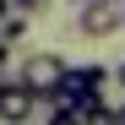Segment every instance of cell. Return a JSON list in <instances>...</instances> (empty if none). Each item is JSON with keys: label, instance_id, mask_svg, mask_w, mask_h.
I'll list each match as a JSON object with an SVG mask.
<instances>
[{"label": "cell", "instance_id": "1", "mask_svg": "<svg viewBox=\"0 0 125 125\" xmlns=\"http://www.w3.org/2000/svg\"><path fill=\"white\" fill-rule=\"evenodd\" d=\"M60 82H65V60H60L54 49H33L22 65H16V87H27L38 103H54Z\"/></svg>", "mask_w": 125, "mask_h": 125}, {"label": "cell", "instance_id": "2", "mask_svg": "<svg viewBox=\"0 0 125 125\" xmlns=\"http://www.w3.org/2000/svg\"><path fill=\"white\" fill-rule=\"evenodd\" d=\"M109 87V65H65V82H60L54 103H65V109H87V103L103 98Z\"/></svg>", "mask_w": 125, "mask_h": 125}, {"label": "cell", "instance_id": "9", "mask_svg": "<svg viewBox=\"0 0 125 125\" xmlns=\"http://www.w3.org/2000/svg\"><path fill=\"white\" fill-rule=\"evenodd\" d=\"M0 16H11V0H0Z\"/></svg>", "mask_w": 125, "mask_h": 125}, {"label": "cell", "instance_id": "11", "mask_svg": "<svg viewBox=\"0 0 125 125\" xmlns=\"http://www.w3.org/2000/svg\"><path fill=\"white\" fill-rule=\"evenodd\" d=\"M0 82H6V65H0Z\"/></svg>", "mask_w": 125, "mask_h": 125}, {"label": "cell", "instance_id": "5", "mask_svg": "<svg viewBox=\"0 0 125 125\" xmlns=\"http://www.w3.org/2000/svg\"><path fill=\"white\" fill-rule=\"evenodd\" d=\"M76 125H114V109H109V103H87V109H76Z\"/></svg>", "mask_w": 125, "mask_h": 125}, {"label": "cell", "instance_id": "6", "mask_svg": "<svg viewBox=\"0 0 125 125\" xmlns=\"http://www.w3.org/2000/svg\"><path fill=\"white\" fill-rule=\"evenodd\" d=\"M44 125H76V109H65V103H49V120Z\"/></svg>", "mask_w": 125, "mask_h": 125}, {"label": "cell", "instance_id": "3", "mask_svg": "<svg viewBox=\"0 0 125 125\" xmlns=\"http://www.w3.org/2000/svg\"><path fill=\"white\" fill-rule=\"evenodd\" d=\"M38 114V98L16 82H0V125H27Z\"/></svg>", "mask_w": 125, "mask_h": 125}, {"label": "cell", "instance_id": "4", "mask_svg": "<svg viewBox=\"0 0 125 125\" xmlns=\"http://www.w3.org/2000/svg\"><path fill=\"white\" fill-rule=\"evenodd\" d=\"M114 27H125L120 6H109V0H87V6H82V33L87 38H109Z\"/></svg>", "mask_w": 125, "mask_h": 125}, {"label": "cell", "instance_id": "10", "mask_svg": "<svg viewBox=\"0 0 125 125\" xmlns=\"http://www.w3.org/2000/svg\"><path fill=\"white\" fill-rule=\"evenodd\" d=\"M0 65H6V49H0Z\"/></svg>", "mask_w": 125, "mask_h": 125}, {"label": "cell", "instance_id": "7", "mask_svg": "<svg viewBox=\"0 0 125 125\" xmlns=\"http://www.w3.org/2000/svg\"><path fill=\"white\" fill-rule=\"evenodd\" d=\"M109 82H120V87H125V60H120V65L109 71Z\"/></svg>", "mask_w": 125, "mask_h": 125}, {"label": "cell", "instance_id": "8", "mask_svg": "<svg viewBox=\"0 0 125 125\" xmlns=\"http://www.w3.org/2000/svg\"><path fill=\"white\" fill-rule=\"evenodd\" d=\"M114 125H125V103H120V109H114Z\"/></svg>", "mask_w": 125, "mask_h": 125}, {"label": "cell", "instance_id": "12", "mask_svg": "<svg viewBox=\"0 0 125 125\" xmlns=\"http://www.w3.org/2000/svg\"><path fill=\"white\" fill-rule=\"evenodd\" d=\"M120 22H125V6H120Z\"/></svg>", "mask_w": 125, "mask_h": 125}]
</instances>
